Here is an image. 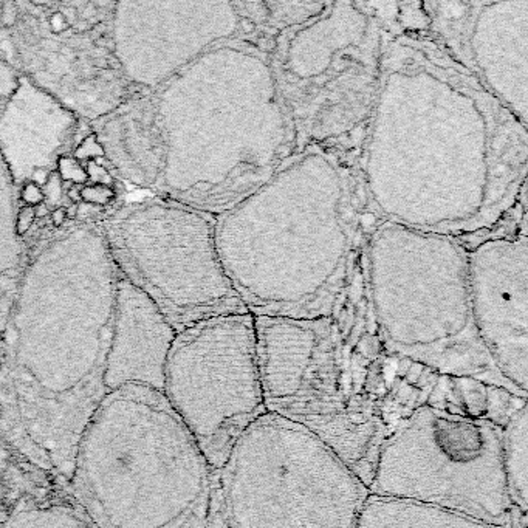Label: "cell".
Masks as SVG:
<instances>
[{
    "instance_id": "10",
    "label": "cell",
    "mask_w": 528,
    "mask_h": 528,
    "mask_svg": "<svg viewBox=\"0 0 528 528\" xmlns=\"http://www.w3.org/2000/svg\"><path fill=\"white\" fill-rule=\"evenodd\" d=\"M488 236L462 245L468 257L469 305L476 332L502 376L528 389V236L525 183Z\"/></svg>"
},
{
    "instance_id": "5",
    "label": "cell",
    "mask_w": 528,
    "mask_h": 528,
    "mask_svg": "<svg viewBox=\"0 0 528 528\" xmlns=\"http://www.w3.org/2000/svg\"><path fill=\"white\" fill-rule=\"evenodd\" d=\"M366 248L369 305L389 355L527 398L502 376L476 332L462 242L381 220Z\"/></svg>"
},
{
    "instance_id": "26",
    "label": "cell",
    "mask_w": 528,
    "mask_h": 528,
    "mask_svg": "<svg viewBox=\"0 0 528 528\" xmlns=\"http://www.w3.org/2000/svg\"><path fill=\"white\" fill-rule=\"evenodd\" d=\"M81 188L82 186H72L69 191H67V197H69L72 202H77V203L82 202V200H81Z\"/></svg>"
},
{
    "instance_id": "25",
    "label": "cell",
    "mask_w": 528,
    "mask_h": 528,
    "mask_svg": "<svg viewBox=\"0 0 528 528\" xmlns=\"http://www.w3.org/2000/svg\"><path fill=\"white\" fill-rule=\"evenodd\" d=\"M50 215H52V222L55 226H62L67 220V208L57 206L53 209L52 213H50Z\"/></svg>"
},
{
    "instance_id": "4",
    "label": "cell",
    "mask_w": 528,
    "mask_h": 528,
    "mask_svg": "<svg viewBox=\"0 0 528 528\" xmlns=\"http://www.w3.org/2000/svg\"><path fill=\"white\" fill-rule=\"evenodd\" d=\"M354 162L346 150L310 145L293 152L254 191L279 222L244 200L232 206L268 226H256V239H268L256 244V254L266 253L273 273L247 304L249 315L266 316L274 299L270 316L318 320L332 316L344 303L367 211V188Z\"/></svg>"
},
{
    "instance_id": "12",
    "label": "cell",
    "mask_w": 528,
    "mask_h": 528,
    "mask_svg": "<svg viewBox=\"0 0 528 528\" xmlns=\"http://www.w3.org/2000/svg\"><path fill=\"white\" fill-rule=\"evenodd\" d=\"M77 132L78 118L69 107L21 78L0 113V158L16 186L22 188L38 171H56Z\"/></svg>"
},
{
    "instance_id": "1",
    "label": "cell",
    "mask_w": 528,
    "mask_h": 528,
    "mask_svg": "<svg viewBox=\"0 0 528 528\" xmlns=\"http://www.w3.org/2000/svg\"><path fill=\"white\" fill-rule=\"evenodd\" d=\"M118 278L101 230L72 228L28 266L8 325L2 432L31 465L67 482L108 393Z\"/></svg>"
},
{
    "instance_id": "3",
    "label": "cell",
    "mask_w": 528,
    "mask_h": 528,
    "mask_svg": "<svg viewBox=\"0 0 528 528\" xmlns=\"http://www.w3.org/2000/svg\"><path fill=\"white\" fill-rule=\"evenodd\" d=\"M73 499L96 528H209L214 469L164 393L111 391L84 429Z\"/></svg>"
},
{
    "instance_id": "27",
    "label": "cell",
    "mask_w": 528,
    "mask_h": 528,
    "mask_svg": "<svg viewBox=\"0 0 528 528\" xmlns=\"http://www.w3.org/2000/svg\"><path fill=\"white\" fill-rule=\"evenodd\" d=\"M2 521H4V513H0V528H2Z\"/></svg>"
},
{
    "instance_id": "2",
    "label": "cell",
    "mask_w": 528,
    "mask_h": 528,
    "mask_svg": "<svg viewBox=\"0 0 528 528\" xmlns=\"http://www.w3.org/2000/svg\"><path fill=\"white\" fill-rule=\"evenodd\" d=\"M266 412L304 426L369 488L384 439L427 403L439 373L389 355L371 305L318 320L254 316Z\"/></svg>"
},
{
    "instance_id": "22",
    "label": "cell",
    "mask_w": 528,
    "mask_h": 528,
    "mask_svg": "<svg viewBox=\"0 0 528 528\" xmlns=\"http://www.w3.org/2000/svg\"><path fill=\"white\" fill-rule=\"evenodd\" d=\"M62 180L60 175H57L56 171H53L52 174H50L48 177V181L44 188H42V191H44V203L52 208V206H56L57 203L61 202L62 198V194H64V189H62Z\"/></svg>"
},
{
    "instance_id": "13",
    "label": "cell",
    "mask_w": 528,
    "mask_h": 528,
    "mask_svg": "<svg viewBox=\"0 0 528 528\" xmlns=\"http://www.w3.org/2000/svg\"><path fill=\"white\" fill-rule=\"evenodd\" d=\"M177 330L152 300L120 274L106 386L141 384L163 392L164 366Z\"/></svg>"
},
{
    "instance_id": "9",
    "label": "cell",
    "mask_w": 528,
    "mask_h": 528,
    "mask_svg": "<svg viewBox=\"0 0 528 528\" xmlns=\"http://www.w3.org/2000/svg\"><path fill=\"white\" fill-rule=\"evenodd\" d=\"M163 393L219 471L242 434L266 414L254 316H215L177 332Z\"/></svg>"
},
{
    "instance_id": "19",
    "label": "cell",
    "mask_w": 528,
    "mask_h": 528,
    "mask_svg": "<svg viewBox=\"0 0 528 528\" xmlns=\"http://www.w3.org/2000/svg\"><path fill=\"white\" fill-rule=\"evenodd\" d=\"M72 157L84 166L87 162L99 160V158L106 157V155H104V149L101 146V142L98 141L95 133H90V135L84 138L77 146V149L73 150Z\"/></svg>"
},
{
    "instance_id": "6",
    "label": "cell",
    "mask_w": 528,
    "mask_h": 528,
    "mask_svg": "<svg viewBox=\"0 0 528 528\" xmlns=\"http://www.w3.org/2000/svg\"><path fill=\"white\" fill-rule=\"evenodd\" d=\"M367 496L321 439L266 412L214 471L209 528H358Z\"/></svg>"
},
{
    "instance_id": "20",
    "label": "cell",
    "mask_w": 528,
    "mask_h": 528,
    "mask_svg": "<svg viewBox=\"0 0 528 528\" xmlns=\"http://www.w3.org/2000/svg\"><path fill=\"white\" fill-rule=\"evenodd\" d=\"M115 198L113 188L99 186V184H86L81 188V200L94 206H106Z\"/></svg>"
},
{
    "instance_id": "11",
    "label": "cell",
    "mask_w": 528,
    "mask_h": 528,
    "mask_svg": "<svg viewBox=\"0 0 528 528\" xmlns=\"http://www.w3.org/2000/svg\"><path fill=\"white\" fill-rule=\"evenodd\" d=\"M209 5L211 4H116L112 42L113 55L124 77L152 91L217 42L228 39L214 38L194 25L203 18Z\"/></svg>"
},
{
    "instance_id": "7",
    "label": "cell",
    "mask_w": 528,
    "mask_h": 528,
    "mask_svg": "<svg viewBox=\"0 0 528 528\" xmlns=\"http://www.w3.org/2000/svg\"><path fill=\"white\" fill-rule=\"evenodd\" d=\"M101 232L120 274L177 332L209 318L248 313L222 262L214 214L150 198L121 208Z\"/></svg>"
},
{
    "instance_id": "16",
    "label": "cell",
    "mask_w": 528,
    "mask_h": 528,
    "mask_svg": "<svg viewBox=\"0 0 528 528\" xmlns=\"http://www.w3.org/2000/svg\"><path fill=\"white\" fill-rule=\"evenodd\" d=\"M2 528H96L77 502L56 496H25L4 515Z\"/></svg>"
},
{
    "instance_id": "14",
    "label": "cell",
    "mask_w": 528,
    "mask_h": 528,
    "mask_svg": "<svg viewBox=\"0 0 528 528\" xmlns=\"http://www.w3.org/2000/svg\"><path fill=\"white\" fill-rule=\"evenodd\" d=\"M95 135L120 177L157 188L164 166V141L152 94L129 99L108 112Z\"/></svg>"
},
{
    "instance_id": "24",
    "label": "cell",
    "mask_w": 528,
    "mask_h": 528,
    "mask_svg": "<svg viewBox=\"0 0 528 528\" xmlns=\"http://www.w3.org/2000/svg\"><path fill=\"white\" fill-rule=\"evenodd\" d=\"M21 197L25 203H27V206H31V208H36L39 206L40 203H44V191H42V188L36 186L35 183H25L23 186L21 188Z\"/></svg>"
},
{
    "instance_id": "18",
    "label": "cell",
    "mask_w": 528,
    "mask_h": 528,
    "mask_svg": "<svg viewBox=\"0 0 528 528\" xmlns=\"http://www.w3.org/2000/svg\"><path fill=\"white\" fill-rule=\"evenodd\" d=\"M56 172L61 177L62 183H72V186H81V184L86 186V183L89 181L84 166L70 155L60 158V162L56 164Z\"/></svg>"
},
{
    "instance_id": "8",
    "label": "cell",
    "mask_w": 528,
    "mask_h": 528,
    "mask_svg": "<svg viewBox=\"0 0 528 528\" xmlns=\"http://www.w3.org/2000/svg\"><path fill=\"white\" fill-rule=\"evenodd\" d=\"M369 494L505 527L516 507L502 462V427L431 405L417 408L381 443Z\"/></svg>"
},
{
    "instance_id": "21",
    "label": "cell",
    "mask_w": 528,
    "mask_h": 528,
    "mask_svg": "<svg viewBox=\"0 0 528 528\" xmlns=\"http://www.w3.org/2000/svg\"><path fill=\"white\" fill-rule=\"evenodd\" d=\"M84 169H86L87 179H89V181H91V184H99V186L113 188L115 177L104 164L99 163V160L87 162L86 166H84Z\"/></svg>"
},
{
    "instance_id": "17",
    "label": "cell",
    "mask_w": 528,
    "mask_h": 528,
    "mask_svg": "<svg viewBox=\"0 0 528 528\" xmlns=\"http://www.w3.org/2000/svg\"><path fill=\"white\" fill-rule=\"evenodd\" d=\"M502 462L511 505L527 513L528 508V410L527 405L502 427Z\"/></svg>"
},
{
    "instance_id": "23",
    "label": "cell",
    "mask_w": 528,
    "mask_h": 528,
    "mask_svg": "<svg viewBox=\"0 0 528 528\" xmlns=\"http://www.w3.org/2000/svg\"><path fill=\"white\" fill-rule=\"evenodd\" d=\"M35 219H36L35 208H31V206L22 208L21 211L18 213V215H16L14 232L18 234V236H23L25 232H28V230L31 228V225H33V222H35Z\"/></svg>"
},
{
    "instance_id": "15",
    "label": "cell",
    "mask_w": 528,
    "mask_h": 528,
    "mask_svg": "<svg viewBox=\"0 0 528 528\" xmlns=\"http://www.w3.org/2000/svg\"><path fill=\"white\" fill-rule=\"evenodd\" d=\"M358 528H505L422 502L369 494Z\"/></svg>"
}]
</instances>
